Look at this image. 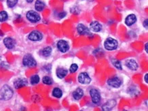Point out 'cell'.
<instances>
[{"label":"cell","mask_w":148,"mask_h":111,"mask_svg":"<svg viewBox=\"0 0 148 111\" xmlns=\"http://www.w3.org/2000/svg\"><path fill=\"white\" fill-rule=\"evenodd\" d=\"M117 46H118V42L116 39L113 38V37H108L105 39L104 42V47L106 50H114L117 49Z\"/></svg>","instance_id":"7a4b0ae2"},{"label":"cell","mask_w":148,"mask_h":111,"mask_svg":"<svg viewBox=\"0 0 148 111\" xmlns=\"http://www.w3.org/2000/svg\"><path fill=\"white\" fill-rule=\"evenodd\" d=\"M26 18L27 19L32 23H36V22H39L40 20V15L36 11L29 10L28 11L26 14Z\"/></svg>","instance_id":"277c9868"},{"label":"cell","mask_w":148,"mask_h":111,"mask_svg":"<svg viewBox=\"0 0 148 111\" xmlns=\"http://www.w3.org/2000/svg\"><path fill=\"white\" fill-rule=\"evenodd\" d=\"M90 29L94 32H99L102 30V25L98 21H92L90 25Z\"/></svg>","instance_id":"2e32d148"},{"label":"cell","mask_w":148,"mask_h":111,"mask_svg":"<svg viewBox=\"0 0 148 111\" xmlns=\"http://www.w3.org/2000/svg\"><path fill=\"white\" fill-rule=\"evenodd\" d=\"M0 61H1V60H0Z\"/></svg>","instance_id":"d6a6232c"},{"label":"cell","mask_w":148,"mask_h":111,"mask_svg":"<svg viewBox=\"0 0 148 111\" xmlns=\"http://www.w3.org/2000/svg\"><path fill=\"white\" fill-rule=\"evenodd\" d=\"M83 94H84L83 90L81 88L79 87L73 93V97L75 100H79L83 96Z\"/></svg>","instance_id":"ac0fdd59"},{"label":"cell","mask_w":148,"mask_h":111,"mask_svg":"<svg viewBox=\"0 0 148 111\" xmlns=\"http://www.w3.org/2000/svg\"><path fill=\"white\" fill-rule=\"evenodd\" d=\"M148 43H146L145 45V50L146 52V53H148Z\"/></svg>","instance_id":"f546056e"},{"label":"cell","mask_w":148,"mask_h":111,"mask_svg":"<svg viewBox=\"0 0 148 111\" xmlns=\"http://www.w3.org/2000/svg\"><path fill=\"white\" fill-rule=\"evenodd\" d=\"M107 84L108 85L113 88H119L121 85V84H122V81H121V80L119 77L114 76L110 78L107 80Z\"/></svg>","instance_id":"52a82bcc"},{"label":"cell","mask_w":148,"mask_h":111,"mask_svg":"<svg viewBox=\"0 0 148 111\" xmlns=\"http://www.w3.org/2000/svg\"><path fill=\"white\" fill-rule=\"evenodd\" d=\"M27 84V80L25 78H18L14 82V86L15 89H20V88L25 86Z\"/></svg>","instance_id":"4fadbf2b"},{"label":"cell","mask_w":148,"mask_h":111,"mask_svg":"<svg viewBox=\"0 0 148 111\" xmlns=\"http://www.w3.org/2000/svg\"><path fill=\"white\" fill-rule=\"evenodd\" d=\"M3 33L1 31V30H0V38H1V37H3Z\"/></svg>","instance_id":"4dcf8cb0"},{"label":"cell","mask_w":148,"mask_h":111,"mask_svg":"<svg viewBox=\"0 0 148 111\" xmlns=\"http://www.w3.org/2000/svg\"><path fill=\"white\" fill-rule=\"evenodd\" d=\"M42 82L47 85H51L53 84V79L48 76H45L42 78Z\"/></svg>","instance_id":"603a6c76"},{"label":"cell","mask_w":148,"mask_h":111,"mask_svg":"<svg viewBox=\"0 0 148 111\" xmlns=\"http://www.w3.org/2000/svg\"><path fill=\"white\" fill-rule=\"evenodd\" d=\"M45 7V3L42 0H36L35 3V9L38 12H41Z\"/></svg>","instance_id":"d6986e66"},{"label":"cell","mask_w":148,"mask_h":111,"mask_svg":"<svg viewBox=\"0 0 148 111\" xmlns=\"http://www.w3.org/2000/svg\"><path fill=\"white\" fill-rule=\"evenodd\" d=\"M26 1H27V3H32L34 1V0H25Z\"/></svg>","instance_id":"1f68e13d"},{"label":"cell","mask_w":148,"mask_h":111,"mask_svg":"<svg viewBox=\"0 0 148 111\" xmlns=\"http://www.w3.org/2000/svg\"><path fill=\"white\" fill-rule=\"evenodd\" d=\"M18 0H7L8 7L12 8V7H14L15 5H16V3H18Z\"/></svg>","instance_id":"484cf974"},{"label":"cell","mask_w":148,"mask_h":111,"mask_svg":"<svg viewBox=\"0 0 148 111\" xmlns=\"http://www.w3.org/2000/svg\"><path fill=\"white\" fill-rule=\"evenodd\" d=\"M125 65H126V66L128 67V69H130V70L132 71H136L137 70L138 68V63L135 61V60L132 59L127 60Z\"/></svg>","instance_id":"7c38bea8"},{"label":"cell","mask_w":148,"mask_h":111,"mask_svg":"<svg viewBox=\"0 0 148 111\" xmlns=\"http://www.w3.org/2000/svg\"><path fill=\"white\" fill-rule=\"evenodd\" d=\"M147 26H148L147 19H145V20H144V22H143V27H145L146 29H147Z\"/></svg>","instance_id":"83f0119b"},{"label":"cell","mask_w":148,"mask_h":111,"mask_svg":"<svg viewBox=\"0 0 148 111\" xmlns=\"http://www.w3.org/2000/svg\"><path fill=\"white\" fill-rule=\"evenodd\" d=\"M52 50V48L51 46H47L41 50V54L43 57H48L51 54Z\"/></svg>","instance_id":"ffe728a7"},{"label":"cell","mask_w":148,"mask_h":111,"mask_svg":"<svg viewBox=\"0 0 148 111\" xmlns=\"http://www.w3.org/2000/svg\"><path fill=\"white\" fill-rule=\"evenodd\" d=\"M68 72V69L64 68V67H59L56 70V75L59 78L62 79L67 76Z\"/></svg>","instance_id":"e0dca14e"},{"label":"cell","mask_w":148,"mask_h":111,"mask_svg":"<svg viewBox=\"0 0 148 111\" xmlns=\"http://www.w3.org/2000/svg\"><path fill=\"white\" fill-rule=\"evenodd\" d=\"M57 47H58V49L61 52H62V53H64V52L68 51V50L70 48L69 44H68V42L64 40V39H60V40H59L58 43H57Z\"/></svg>","instance_id":"ba28073f"},{"label":"cell","mask_w":148,"mask_h":111,"mask_svg":"<svg viewBox=\"0 0 148 111\" xmlns=\"http://www.w3.org/2000/svg\"><path fill=\"white\" fill-rule=\"evenodd\" d=\"M8 18V14L5 11H1L0 12V22H4Z\"/></svg>","instance_id":"cb8c5ba5"},{"label":"cell","mask_w":148,"mask_h":111,"mask_svg":"<svg viewBox=\"0 0 148 111\" xmlns=\"http://www.w3.org/2000/svg\"><path fill=\"white\" fill-rule=\"evenodd\" d=\"M90 94L92 97V102L95 104H99L101 100V95H100V92L96 89H92L90 91Z\"/></svg>","instance_id":"5b68a950"},{"label":"cell","mask_w":148,"mask_h":111,"mask_svg":"<svg viewBox=\"0 0 148 111\" xmlns=\"http://www.w3.org/2000/svg\"><path fill=\"white\" fill-rule=\"evenodd\" d=\"M3 44L8 49H12L16 45V41L10 37H5L3 39Z\"/></svg>","instance_id":"8fae6325"},{"label":"cell","mask_w":148,"mask_h":111,"mask_svg":"<svg viewBox=\"0 0 148 111\" xmlns=\"http://www.w3.org/2000/svg\"><path fill=\"white\" fill-rule=\"evenodd\" d=\"M43 35L42 34L41 32L37 31V30H34L32 31V32L28 35V39L29 40L33 41V42H38V41H40L41 39H42Z\"/></svg>","instance_id":"9c48e42d"},{"label":"cell","mask_w":148,"mask_h":111,"mask_svg":"<svg viewBox=\"0 0 148 111\" xmlns=\"http://www.w3.org/2000/svg\"><path fill=\"white\" fill-rule=\"evenodd\" d=\"M52 95L53 96L56 97V98H60V97H62V95H63V92H62V89H60V88L56 87L53 89Z\"/></svg>","instance_id":"44dd1931"},{"label":"cell","mask_w":148,"mask_h":111,"mask_svg":"<svg viewBox=\"0 0 148 111\" xmlns=\"http://www.w3.org/2000/svg\"><path fill=\"white\" fill-rule=\"evenodd\" d=\"M144 80H145L146 83H148V74H146L145 75V76H144Z\"/></svg>","instance_id":"f1b7e54d"},{"label":"cell","mask_w":148,"mask_h":111,"mask_svg":"<svg viewBox=\"0 0 148 111\" xmlns=\"http://www.w3.org/2000/svg\"><path fill=\"white\" fill-rule=\"evenodd\" d=\"M78 81L82 84H88L92 81V79L87 72H81L78 76Z\"/></svg>","instance_id":"8992f818"},{"label":"cell","mask_w":148,"mask_h":111,"mask_svg":"<svg viewBox=\"0 0 148 111\" xmlns=\"http://www.w3.org/2000/svg\"><path fill=\"white\" fill-rule=\"evenodd\" d=\"M136 21V16L135 14H130L126 16V18H125V23L127 26L130 27V26H132L134 25Z\"/></svg>","instance_id":"9a60e30c"},{"label":"cell","mask_w":148,"mask_h":111,"mask_svg":"<svg viewBox=\"0 0 148 111\" xmlns=\"http://www.w3.org/2000/svg\"><path fill=\"white\" fill-rule=\"evenodd\" d=\"M23 64L24 66L28 67H36L37 65V62L36 59L32 57L30 54H27L24 56L23 59Z\"/></svg>","instance_id":"3957f363"},{"label":"cell","mask_w":148,"mask_h":111,"mask_svg":"<svg viewBox=\"0 0 148 111\" xmlns=\"http://www.w3.org/2000/svg\"><path fill=\"white\" fill-rule=\"evenodd\" d=\"M40 80V76L38 74H35L33 75L31 78H30V83L32 84H37L38 83H39Z\"/></svg>","instance_id":"7402d4cb"},{"label":"cell","mask_w":148,"mask_h":111,"mask_svg":"<svg viewBox=\"0 0 148 111\" xmlns=\"http://www.w3.org/2000/svg\"><path fill=\"white\" fill-rule=\"evenodd\" d=\"M116 105V101L114 100V99H111V100H109L108 101L104 104L103 106H102V110L104 111H109L111 110Z\"/></svg>","instance_id":"5bb4252c"},{"label":"cell","mask_w":148,"mask_h":111,"mask_svg":"<svg viewBox=\"0 0 148 111\" xmlns=\"http://www.w3.org/2000/svg\"><path fill=\"white\" fill-rule=\"evenodd\" d=\"M78 68H79V66L77 63H73L70 67V72L71 73H75L77 72Z\"/></svg>","instance_id":"4316f807"},{"label":"cell","mask_w":148,"mask_h":111,"mask_svg":"<svg viewBox=\"0 0 148 111\" xmlns=\"http://www.w3.org/2000/svg\"><path fill=\"white\" fill-rule=\"evenodd\" d=\"M112 63H113V65H114L117 69H119V70H121V69H122V65H121V61H119V60H117V59L112 60Z\"/></svg>","instance_id":"d4e9b609"},{"label":"cell","mask_w":148,"mask_h":111,"mask_svg":"<svg viewBox=\"0 0 148 111\" xmlns=\"http://www.w3.org/2000/svg\"><path fill=\"white\" fill-rule=\"evenodd\" d=\"M77 30L78 33L81 35H89L91 34L90 30L89 29V28L82 23L79 24L77 25Z\"/></svg>","instance_id":"30bf717a"},{"label":"cell","mask_w":148,"mask_h":111,"mask_svg":"<svg viewBox=\"0 0 148 111\" xmlns=\"http://www.w3.org/2000/svg\"><path fill=\"white\" fill-rule=\"evenodd\" d=\"M13 94L14 92L12 88L7 84H5L0 90V100H9L12 97Z\"/></svg>","instance_id":"6da1fadb"}]
</instances>
